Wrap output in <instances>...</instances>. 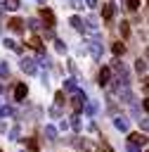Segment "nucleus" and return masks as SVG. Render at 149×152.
Segmentation results:
<instances>
[{
    "label": "nucleus",
    "mask_w": 149,
    "mask_h": 152,
    "mask_svg": "<svg viewBox=\"0 0 149 152\" xmlns=\"http://www.w3.org/2000/svg\"><path fill=\"white\" fill-rule=\"evenodd\" d=\"M128 152H140V147H137V145H132V142H128Z\"/></svg>",
    "instance_id": "nucleus-35"
},
{
    "label": "nucleus",
    "mask_w": 149,
    "mask_h": 152,
    "mask_svg": "<svg viewBox=\"0 0 149 152\" xmlns=\"http://www.w3.org/2000/svg\"><path fill=\"white\" fill-rule=\"evenodd\" d=\"M114 14H116V7H114V2H106V5L102 7V17H104L106 21H111V19H114Z\"/></svg>",
    "instance_id": "nucleus-9"
},
{
    "label": "nucleus",
    "mask_w": 149,
    "mask_h": 152,
    "mask_svg": "<svg viewBox=\"0 0 149 152\" xmlns=\"http://www.w3.org/2000/svg\"><path fill=\"white\" fill-rule=\"evenodd\" d=\"M40 19H43V21H45V24H47L50 28L54 26V14H52V12L47 10V7H43V10H40Z\"/></svg>",
    "instance_id": "nucleus-10"
},
{
    "label": "nucleus",
    "mask_w": 149,
    "mask_h": 152,
    "mask_svg": "<svg viewBox=\"0 0 149 152\" xmlns=\"http://www.w3.org/2000/svg\"><path fill=\"white\" fill-rule=\"evenodd\" d=\"M2 90H5V86H2V83H0V93H2Z\"/></svg>",
    "instance_id": "nucleus-39"
},
{
    "label": "nucleus",
    "mask_w": 149,
    "mask_h": 152,
    "mask_svg": "<svg viewBox=\"0 0 149 152\" xmlns=\"http://www.w3.org/2000/svg\"><path fill=\"white\" fill-rule=\"evenodd\" d=\"M123 52H125V43H121V40L114 43V55H123Z\"/></svg>",
    "instance_id": "nucleus-24"
},
{
    "label": "nucleus",
    "mask_w": 149,
    "mask_h": 152,
    "mask_svg": "<svg viewBox=\"0 0 149 152\" xmlns=\"http://www.w3.org/2000/svg\"><path fill=\"white\" fill-rule=\"evenodd\" d=\"M45 135H47V140H57V128L47 124V126H45Z\"/></svg>",
    "instance_id": "nucleus-18"
},
{
    "label": "nucleus",
    "mask_w": 149,
    "mask_h": 152,
    "mask_svg": "<svg viewBox=\"0 0 149 152\" xmlns=\"http://www.w3.org/2000/svg\"><path fill=\"white\" fill-rule=\"evenodd\" d=\"M26 45L31 48V50H35V52H40V55H45V48H43V40H40V36H31L28 40H26Z\"/></svg>",
    "instance_id": "nucleus-2"
},
{
    "label": "nucleus",
    "mask_w": 149,
    "mask_h": 152,
    "mask_svg": "<svg viewBox=\"0 0 149 152\" xmlns=\"http://www.w3.org/2000/svg\"><path fill=\"white\" fill-rule=\"evenodd\" d=\"M125 7H128L130 12H137V10H140V0H125Z\"/></svg>",
    "instance_id": "nucleus-23"
},
{
    "label": "nucleus",
    "mask_w": 149,
    "mask_h": 152,
    "mask_svg": "<svg viewBox=\"0 0 149 152\" xmlns=\"http://www.w3.org/2000/svg\"><path fill=\"white\" fill-rule=\"evenodd\" d=\"M99 150H102V152H114V150H111V145H109L106 140H99Z\"/></svg>",
    "instance_id": "nucleus-29"
},
{
    "label": "nucleus",
    "mask_w": 149,
    "mask_h": 152,
    "mask_svg": "<svg viewBox=\"0 0 149 152\" xmlns=\"http://www.w3.org/2000/svg\"><path fill=\"white\" fill-rule=\"evenodd\" d=\"M71 128H73V131H80V128H83V121H80V116H78V114H76V116H71Z\"/></svg>",
    "instance_id": "nucleus-20"
},
{
    "label": "nucleus",
    "mask_w": 149,
    "mask_h": 152,
    "mask_svg": "<svg viewBox=\"0 0 149 152\" xmlns=\"http://www.w3.org/2000/svg\"><path fill=\"white\" fill-rule=\"evenodd\" d=\"M21 5V0H2V7H7V10H17Z\"/></svg>",
    "instance_id": "nucleus-21"
},
{
    "label": "nucleus",
    "mask_w": 149,
    "mask_h": 152,
    "mask_svg": "<svg viewBox=\"0 0 149 152\" xmlns=\"http://www.w3.org/2000/svg\"><path fill=\"white\" fill-rule=\"evenodd\" d=\"M137 121H140V128H142V133H144V131H147V126H149V121H147V116L142 114V119H137Z\"/></svg>",
    "instance_id": "nucleus-31"
},
{
    "label": "nucleus",
    "mask_w": 149,
    "mask_h": 152,
    "mask_svg": "<svg viewBox=\"0 0 149 152\" xmlns=\"http://www.w3.org/2000/svg\"><path fill=\"white\" fill-rule=\"evenodd\" d=\"M26 95H28L26 83H19V86L14 88V100H17V102H24V100H26Z\"/></svg>",
    "instance_id": "nucleus-7"
},
{
    "label": "nucleus",
    "mask_w": 149,
    "mask_h": 152,
    "mask_svg": "<svg viewBox=\"0 0 149 152\" xmlns=\"http://www.w3.org/2000/svg\"><path fill=\"white\" fill-rule=\"evenodd\" d=\"M97 78H99V86H109V81H111V69H109V66H102Z\"/></svg>",
    "instance_id": "nucleus-8"
},
{
    "label": "nucleus",
    "mask_w": 149,
    "mask_h": 152,
    "mask_svg": "<svg viewBox=\"0 0 149 152\" xmlns=\"http://www.w3.org/2000/svg\"><path fill=\"white\" fill-rule=\"evenodd\" d=\"M85 100H88V97H85V93L76 90V93H73V97H71V107H73L76 112H80V109H83V104H85Z\"/></svg>",
    "instance_id": "nucleus-3"
},
{
    "label": "nucleus",
    "mask_w": 149,
    "mask_h": 152,
    "mask_svg": "<svg viewBox=\"0 0 149 152\" xmlns=\"http://www.w3.org/2000/svg\"><path fill=\"white\" fill-rule=\"evenodd\" d=\"M7 26H9L12 31H17V33H21V31H24V21H21L19 17H14V19H9V21H7Z\"/></svg>",
    "instance_id": "nucleus-12"
},
{
    "label": "nucleus",
    "mask_w": 149,
    "mask_h": 152,
    "mask_svg": "<svg viewBox=\"0 0 149 152\" xmlns=\"http://www.w3.org/2000/svg\"><path fill=\"white\" fill-rule=\"evenodd\" d=\"M88 50H90V55H92V59H102V55H104V48H102V43L99 40H88Z\"/></svg>",
    "instance_id": "nucleus-1"
},
{
    "label": "nucleus",
    "mask_w": 149,
    "mask_h": 152,
    "mask_svg": "<svg viewBox=\"0 0 149 152\" xmlns=\"http://www.w3.org/2000/svg\"><path fill=\"white\" fill-rule=\"evenodd\" d=\"M71 5H73V7L78 10V7H83V0H71Z\"/></svg>",
    "instance_id": "nucleus-36"
},
{
    "label": "nucleus",
    "mask_w": 149,
    "mask_h": 152,
    "mask_svg": "<svg viewBox=\"0 0 149 152\" xmlns=\"http://www.w3.org/2000/svg\"><path fill=\"white\" fill-rule=\"evenodd\" d=\"M19 135H21V128H19V126L9 128V138H12V140H19Z\"/></svg>",
    "instance_id": "nucleus-26"
},
{
    "label": "nucleus",
    "mask_w": 149,
    "mask_h": 152,
    "mask_svg": "<svg viewBox=\"0 0 149 152\" xmlns=\"http://www.w3.org/2000/svg\"><path fill=\"white\" fill-rule=\"evenodd\" d=\"M54 48H57V52H66V43L59 38H54Z\"/></svg>",
    "instance_id": "nucleus-25"
},
{
    "label": "nucleus",
    "mask_w": 149,
    "mask_h": 152,
    "mask_svg": "<svg viewBox=\"0 0 149 152\" xmlns=\"http://www.w3.org/2000/svg\"><path fill=\"white\" fill-rule=\"evenodd\" d=\"M118 31H121L123 38H128V36H130V24H128V21H121V24H118Z\"/></svg>",
    "instance_id": "nucleus-17"
},
{
    "label": "nucleus",
    "mask_w": 149,
    "mask_h": 152,
    "mask_svg": "<svg viewBox=\"0 0 149 152\" xmlns=\"http://www.w3.org/2000/svg\"><path fill=\"white\" fill-rule=\"evenodd\" d=\"M28 147H31L33 152H38V140H35V138H28Z\"/></svg>",
    "instance_id": "nucleus-34"
},
{
    "label": "nucleus",
    "mask_w": 149,
    "mask_h": 152,
    "mask_svg": "<svg viewBox=\"0 0 149 152\" xmlns=\"http://www.w3.org/2000/svg\"><path fill=\"white\" fill-rule=\"evenodd\" d=\"M80 147H83L85 152H97V145H95L92 140H83V142H80Z\"/></svg>",
    "instance_id": "nucleus-19"
},
{
    "label": "nucleus",
    "mask_w": 149,
    "mask_h": 152,
    "mask_svg": "<svg viewBox=\"0 0 149 152\" xmlns=\"http://www.w3.org/2000/svg\"><path fill=\"white\" fill-rule=\"evenodd\" d=\"M135 69L144 74V71H147V57H142V59H137V62H135Z\"/></svg>",
    "instance_id": "nucleus-22"
},
{
    "label": "nucleus",
    "mask_w": 149,
    "mask_h": 152,
    "mask_svg": "<svg viewBox=\"0 0 149 152\" xmlns=\"http://www.w3.org/2000/svg\"><path fill=\"white\" fill-rule=\"evenodd\" d=\"M0 152H2V150H0Z\"/></svg>",
    "instance_id": "nucleus-40"
},
{
    "label": "nucleus",
    "mask_w": 149,
    "mask_h": 152,
    "mask_svg": "<svg viewBox=\"0 0 149 152\" xmlns=\"http://www.w3.org/2000/svg\"><path fill=\"white\" fill-rule=\"evenodd\" d=\"M0 116H14V109L12 107H0Z\"/></svg>",
    "instance_id": "nucleus-28"
},
{
    "label": "nucleus",
    "mask_w": 149,
    "mask_h": 152,
    "mask_svg": "<svg viewBox=\"0 0 149 152\" xmlns=\"http://www.w3.org/2000/svg\"><path fill=\"white\" fill-rule=\"evenodd\" d=\"M5 131H7V124H5V121H0V133H5Z\"/></svg>",
    "instance_id": "nucleus-38"
},
{
    "label": "nucleus",
    "mask_w": 149,
    "mask_h": 152,
    "mask_svg": "<svg viewBox=\"0 0 149 152\" xmlns=\"http://www.w3.org/2000/svg\"><path fill=\"white\" fill-rule=\"evenodd\" d=\"M83 107H85V114H88V116L97 114V102H95V100H85V104H83Z\"/></svg>",
    "instance_id": "nucleus-14"
},
{
    "label": "nucleus",
    "mask_w": 149,
    "mask_h": 152,
    "mask_svg": "<svg viewBox=\"0 0 149 152\" xmlns=\"http://www.w3.org/2000/svg\"><path fill=\"white\" fill-rule=\"evenodd\" d=\"M64 90L76 93V90H78V78H73V76H71V78H66V81H64Z\"/></svg>",
    "instance_id": "nucleus-13"
},
{
    "label": "nucleus",
    "mask_w": 149,
    "mask_h": 152,
    "mask_svg": "<svg viewBox=\"0 0 149 152\" xmlns=\"http://www.w3.org/2000/svg\"><path fill=\"white\" fill-rule=\"evenodd\" d=\"M114 126L125 133V131H128V119H125V116H116V119H114Z\"/></svg>",
    "instance_id": "nucleus-15"
},
{
    "label": "nucleus",
    "mask_w": 149,
    "mask_h": 152,
    "mask_svg": "<svg viewBox=\"0 0 149 152\" xmlns=\"http://www.w3.org/2000/svg\"><path fill=\"white\" fill-rule=\"evenodd\" d=\"M69 24H71L76 31H83V19H80V17H71V19H69Z\"/></svg>",
    "instance_id": "nucleus-16"
},
{
    "label": "nucleus",
    "mask_w": 149,
    "mask_h": 152,
    "mask_svg": "<svg viewBox=\"0 0 149 152\" xmlns=\"http://www.w3.org/2000/svg\"><path fill=\"white\" fill-rule=\"evenodd\" d=\"M85 5L88 7H97V0H85Z\"/></svg>",
    "instance_id": "nucleus-37"
},
{
    "label": "nucleus",
    "mask_w": 149,
    "mask_h": 152,
    "mask_svg": "<svg viewBox=\"0 0 149 152\" xmlns=\"http://www.w3.org/2000/svg\"><path fill=\"white\" fill-rule=\"evenodd\" d=\"M21 71H26V74H35V71H38V64H35L31 57H24V59H21Z\"/></svg>",
    "instance_id": "nucleus-4"
},
{
    "label": "nucleus",
    "mask_w": 149,
    "mask_h": 152,
    "mask_svg": "<svg viewBox=\"0 0 149 152\" xmlns=\"http://www.w3.org/2000/svg\"><path fill=\"white\" fill-rule=\"evenodd\" d=\"M5 76H9V66L7 64H0V78H5Z\"/></svg>",
    "instance_id": "nucleus-32"
},
{
    "label": "nucleus",
    "mask_w": 149,
    "mask_h": 152,
    "mask_svg": "<svg viewBox=\"0 0 149 152\" xmlns=\"http://www.w3.org/2000/svg\"><path fill=\"white\" fill-rule=\"evenodd\" d=\"M116 88H118V97H121L123 102H132V93H130L128 86H116Z\"/></svg>",
    "instance_id": "nucleus-11"
},
{
    "label": "nucleus",
    "mask_w": 149,
    "mask_h": 152,
    "mask_svg": "<svg viewBox=\"0 0 149 152\" xmlns=\"http://www.w3.org/2000/svg\"><path fill=\"white\" fill-rule=\"evenodd\" d=\"M28 26H31V31H38L40 28V21L38 19H28Z\"/></svg>",
    "instance_id": "nucleus-30"
},
{
    "label": "nucleus",
    "mask_w": 149,
    "mask_h": 152,
    "mask_svg": "<svg viewBox=\"0 0 149 152\" xmlns=\"http://www.w3.org/2000/svg\"><path fill=\"white\" fill-rule=\"evenodd\" d=\"M2 43H5V48H9V50H12V52H17V55H21V52H24L21 43H19V40H14V38H5Z\"/></svg>",
    "instance_id": "nucleus-6"
},
{
    "label": "nucleus",
    "mask_w": 149,
    "mask_h": 152,
    "mask_svg": "<svg viewBox=\"0 0 149 152\" xmlns=\"http://www.w3.org/2000/svg\"><path fill=\"white\" fill-rule=\"evenodd\" d=\"M128 142H132V145H137V147H144V145H147V135H144V133H130V135H128Z\"/></svg>",
    "instance_id": "nucleus-5"
},
{
    "label": "nucleus",
    "mask_w": 149,
    "mask_h": 152,
    "mask_svg": "<svg viewBox=\"0 0 149 152\" xmlns=\"http://www.w3.org/2000/svg\"><path fill=\"white\" fill-rule=\"evenodd\" d=\"M50 114H52L54 119H59V116H61V112H59V107H57V104H54V107H50Z\"/></svg>",
    "instance_id": "nucleus-33"
},
{
    "label": "nucleus",
    "mask_w": 149,
    "mask_h": 152,
    "mask_svg": "<svg viewBox=\"0 0 149 152\" xmlns=\"http://www.w3.org/2000/svg\"><path fill=\"white\" fill-rule=\"evenodd\" d=\"M54 102H57V107L64 104V90H57V93H54Z\"/></svg>",
    "instance_id": "nucleus-27"
}]
</instances>
